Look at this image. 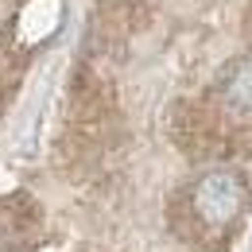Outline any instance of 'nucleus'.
I'll list each match as a JSON object with an SVG mask.
<instances>
[{
	"label": "nucleus",
	"instance_id": "1",
	"mask_svg": "<svg viewBox=\"0 0 252 252\" xmlns=\"http://www.w3.org/2000/svg\"><path fill=\"white\" fill-rule=\"evenodd\" d=\"M249 210V183L241 171L233 167H210L202 171L194 183H190L175 206H171V225L179 237H187L190 245H214V241H225L237 221L245 218Z\"/></svg>",
	"mask_w": 252,
	"mask_h": 252
},
{
	"label": "nucleus",
	"instance_id": "2",
	"mask_svg": "<svg viewBox=\"0 0 252 252\" xmlns=\"http://www.w3.org/2000/svg\"><path fill=\"white\" fill-rule=\"evenodd\" d=\"M171 136L190 159H221L229 156V132L206 105L183 101L171 113Z\"/></svg>",
	"mask_w": 252,
	"mask_h": 252
},
{
	"label": "nucleus",
	"instance_id": "3",
	"mask_svg": "<svg viewBox=\"0 0 252 252\" xmlns=\"http://www.w3.org/2000/svg\"><path fill=\"white\" fill-rule=\"evenodd\" d=\"M221 105L237 117H252V55H241L218 74Z\"/></svg>",
	"mask_w": 252,
	"mask_h": 252
},
{
	"label": "nucleus",
	"instance_id": "4",
	"mask_svg": "<svg viewBox=\"0 0 252 252\" xmlns=\"http://www.w3.org/2000/svg\"><path fill=\"white\" fill-rule=\"evenodd\" d=\"M245 35L252 39V8H249V16H245Z\"/></svg>",
	"mask_w": 252,
	"mask_h": 252
}]
</instances>
